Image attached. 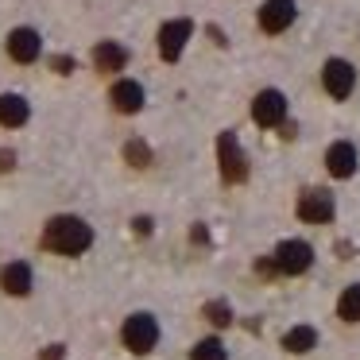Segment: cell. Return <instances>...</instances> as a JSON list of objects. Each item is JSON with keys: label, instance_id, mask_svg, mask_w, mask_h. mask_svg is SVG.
Listing matches in <instances>:
<instances>
[{"label": "cell", "instance_id": "19", "mask_svg": "<svg viewBox=\"0 0 360 360\" xmlns=\"http://www.w3.org/2000/svg\"><path fill=\"white\" fill-rule=\"evenodd\" d=\"M202 314H205V321H213L217 329L233 326V310H229V302H221V298H217V302H205Z\"/></svg>", "mask_w": 360, "mask_h": 360}, {"label": "cell", "instance_id": "22", "mask_svg": "<svg viewBox=\"0 0 360 360\" xmlns=\"http://www.w3.org/2000/svg\"><path fill=\"white\" fill-rule=\"evenodd\" d=\"M63 356H66V349H63V345H47V349L39 352V360H63Z\"/></svg>", "mask_w": 360, "mask_h": 360}, {"label": "cell", "instance_id": "1", "mask_svg": "<svg viewBox=\"0 0 360 360\" xmlns=\"http://www.w3.org/2000/svg\"><path fill=\"white\" fill-rule=\"evenodd\" d=\"M94 244V229L82 217H51L43 229V248L58 252V256H78Z\"/></svg>", "mask_w": 360, "mask_h": 360}, {"label": "cell", "instance_id": "21", "mask_svg": "<svg viewBox=\"0 0 360 360\" xmlns=\"http://www.w3.org/2000/svg\"><path fill=\"white\" fill-rule=\"evenodd\" d=\"M51 70H55V74H70V70H74V58H66V55L58 58V55H55V58H51Z\"/></svg>", "mask_w": 360, "mask_h": 360}, {"label": "cell", "instance_id": "13", "mask_svg": "<svg viewBox=\"0 0 360 360\" xmlns=\"http://www.w3.org/2000/svg\"><path fill=\"white\" fill-rule=\"evenodd\" d=\"M94 63H97V70L117 74V70H124L128 51L120 47V43H97V47H94Z\"/></svg>", "mask_w": 360, "mask_h": 360}, {"label": "cell", "instance_id": "11", "mask_svg": "<svg viewBox=\"0 0 360 360\" xmlns=\"http://www.w3.org/2000/svg\"><path fill=\"white\" fill-rule=\"evenodd\" d=\"M326 167H329V174L333 179H349L352 171H356V148L352 143H333V148L326 151Z\"/></svg>", "mask_w": 360, "mask_h": 360}, {"label": "cell", "instance_id": "7", "mask_svg": "<svg viewBox=\"0 0 360 360\" xmlns=\"http://www.w3.org/2000/svg\"><path fill=\"white\" fill-rule=\"evenodd\" d=\"M298 217L306 225H326V221H333V194L329 190H302V198H298Z\"/></svg>", "mask_w": 360, "mask_h": 360}, {"label": "cell", "instance_id": "14", "mask_svg": "<svg viewBox=\"0 0 360 360\" xmlns=\"http://www.w3.org/2000/svg\"><path fill=\"white\" fill-rule=\"evenodd\" d=\"M0 287L8 290V295H27L32 290V267L27 264H8L0 271Z\"/></svg>", "mask_w": 360, "mask_h": 360}, {"label": "cell", "instance_id": "17", "mask_svg": "<svg viewBox=\"0 0 360 360\" xmlns=\"http://www.w3.org/2000/svg\"><path fill=\"white\" fill-rule=\"evenodd\" d=\"M337 314H341L345 321H360V283H352V287L341 295V302H337Z\"/></svg>", "mask_w": 360, "mask_h": 360}, {"label": "cell", "instance_id": "23", "mask_svg": "<svg viewBox=\"0 0 360 360\" xmlns=\"http://www.w3.org/2000/svg\"><path fill=\"white\" fill-rule=\"evenodd\" d=\"M132 225H136V236H148L151 229H155V225H151V217H136Z\"/></svg>", "mask_w": 360, "mask_h": 360}, {"label": "cell", "instance_id": "4", "mask_svg": "<svg viewBox=\"0 0 360 360\" xmlns=\"http://www.w3.org/2000/svg\"><path fill=\"white\" fill-rule=\"evenodd\" d=\"M155 341H159V321L151 318V314L140 310V314H132V318L124 321V345L132 352H140V356H143V352L155 349Z\"/></svg>", "mask_w": 360, "mask_h": 360}, {"label": "cell", "instance_id": "10", "mask_svg": "<svg viewBox=\"0 0 360 360\" xmlns=\"http://www.w3.org/2000/svg\"><path fill=\"white\" fill-rule=\"evenodd\" d=\"M39 51H43V39H39V32H32V27H16V32L8 35V55L16 58V63H35L39 58Z\"/></svg>", "mask_w": 360, "mask_h": 360}, {"label": "cell", "instance_id": "5", "mask_svg": "<svg viewBox=\"0 0 360 360\" xmlns=\"http://www.w3.org/2000/svg\"><path fill=\"white\" fill-rule=\"evenodd\" d=\"M321 86H326V94L333 97V101H345V97L352 94V86H356V70H352L345 58H329L326 70H321Z\"/></svg>", "mask_w": 360, "mask_h": 360}, {"label": "cell", "instance_id": "24", "mask_svg": "<svg viewBox=\"0 0 360 360\" xmlns=\"http://www.w3.org/2000/svg\"><path fill=\"white\" fill-rule=\"evenodd\" d=\"M16 167V155L12 151H0V171H12Z\"/></svg>", "mask_w": 360, "mask_h": 360}, {"label": "cell", "instance_id": "12", "mask_svg": "<svg viewBox=\"0 0 360 360\" xmlns=\"http://www.w3.org/2000/svg\"><path fill=\"white\" fill-rule=\"evenodd\" d=\"M109 97H112V109L117 112H140L143 109V86L140 82H117Z\"/></svg>", "mask_w": 360, "mask_h": 360}, {"label": "cell", "instance_id": "3", "mask_svg": "<svg viewBox=\"0 0 360 360\" xmlns=\"http://www.w3.org/2000/svg\"><path fill=\"white\" fill-rule=\"evenodd\" d=\"M271 259H275V271L279 275H302L314 264V248L306 240H283Z\"/></svg>", "mask_w": 360, "mask_h": 360}, {"label": "cell", "instance_id": "16", "mask_svg": "<svg viewBox=\"0 0 360 360\" xmlns=\"http://www.w3.org/2000/svg\"><path fill=\"white\" fill-rule=\"evenodd\" d=\"M314 345H318V329H310V326H295L287 337H283V349L298 352V356H302V352H310Z\"/></svg>", "mask_w": 360, "mask_h": 360}, {"label": "cell", "instance_id": "25", "mask_svg": "<svg viewBox=\"0 0 360 360\" xmlns=\"http://www.w3.org/2000/svg\"><path fill=\"white\" fill-rule=\"evenodd\" d=\"M210 39H213V43H221V47L229 43V39H225V32H221V27H213V24H210Z\"/></svg>", "mask_w": 360, "mask_h": 360}, {"label": "cell", "instance_id": "15", "mask_svg": "<svg viewBox=\"0 0 360 360\" xmlns=\"http://www.w3.org/2000/svg\"><path fill=\"white\" fill-rule=\"evenodd\" d=\"M0 124H4V128L27 124V101H24V97H16V94L0 97Z\"/></svg>", "mask_w": 360, "mask_h": 360}, {"label": "cell", "instance_id": "18", "mask_svg": "<svg viewBox=\"0 0 360 360\" xmlns=\"http://www.w3.org/2000/svg\"><path fill=\"white\" fill-rule=\"evenodd\" d=\"M190 360H229V356H225V345H221L217 337H205V341H198V345H194Z\"/></svg>", "mask_w": 360, "mask_h": 360}, {"label": "cell", "instance_id": "9", "mask_svg": "<svg viewBox=\"0 0 360 360\" xmlns=\"http://www.w3.org/2000/svg\"><path fill=\"white\" fill-rule=\"evenodd\" d=\"M298 8L295 0H264V8H259V27H264L267 35H279L287 32L290 24H295Z\"/></svg>", "mask_w": 360, "mask_h": 360}, {"label": "cell", "instance_id": "8", "mask_svg": "<svg viewBox=\"0 0 360 360\" xmlns=\"http://www.w3.org/2000/svg\"><path fill=\"white\" fill-rule=\"evenodd\" d=\"M190 35H194V24H190V20H171V24L159 27V55H163V63H179V55H182Z\"/></svg>", "mask_w": 360, "mask_h": 360}, {"label": "cell", "instance_id": "20", "mask_svg": "<svg viewBox=\"0 0 360 360\" xmlns=\"http://www.w3.org/2000/svg\"><path fill=\"white\" fill-rule=\"evenodd\" d=\"M124 159H128L132 167H151V148H148L143 140H128V143H124Z\"/></svg>", "mask_w": 360, "mask_h": 360}, {"label": "cell", "instance_id": "6", "mask_svg": "<svg viewBox=\"0 0 360 360\" xmlns=\"http://www.w3.org/2000/svg\"><path fill=\"white\" fill-rule=\"evenodd\" d=\"M252 120L259 128H279L287 120V97L279 89H264V94L252 101Z\"/></svg>", "mask_w": 360, "mask_h": 360}, {"label": "cell", "instance_id": "2", "mask_svg": "<svg viewBox=\"0 0 360 360\" xmlns=\"http://www.w3.org/2000/svg\"><path fill=\"white\" fill-rule=\"evenodd\" d=\"M217 159H221V179H225L229 186H236V182L248 179V155H244L236 132H221L217 136Z\"/></svg>", "mask_w": 360, "mask_h": 360}]
</instances>
